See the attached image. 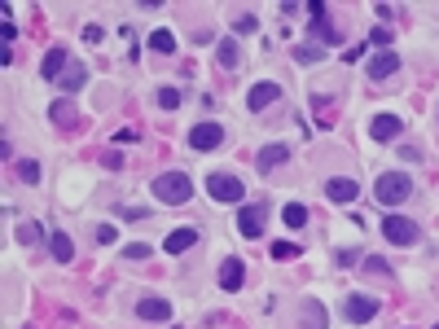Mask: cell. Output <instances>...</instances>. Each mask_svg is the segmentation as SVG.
Wrapping results in <instances>:
<instances>
[{"instance_id":"1","label":"cell","mask_w":439,"mask_h":329,"mask_svg":"<svg viewBox=\"0 0 439 329\" xmlns=\"http://www.w3.org/2000/svg\"><path fill=\"white\" fill-rule=\"evenodd\" d=\"M150 193L159 198V202H167V206H185L189 198H194V180H189L185 171H163V176H154Z\"/></svg>"},{"instance_id":"2","label":"cell","mask_w":439,"mask_h":329,"mask_svg":"<svg viewBox=\"0 0 439 329\" xmlns=\"http://www.w3.org/2000/svg\"><path fill=\"white\" fill-rule=\"evenodd\" d=\"M409 193H413V180H409L405 171H382V176L374 180V198H378L382 206H400Z\"/></svg>"},{"instance_id":"3","label":"cell","mask_w":439,"mask_h":329,"mask_svg":"<svg viewBox=\"0 0 439 329\" xmlns=\"http://www.w3.org/2000/svg\"><path fill=\"white\" fill-rule=\"evenodd\" d=\"M220 145H224V123L203 119V123L189 127V149L194 154H207V149H220Z\"/></svg>"},{"instance_id":"4","label":"cell","mask_w":439,"mask_h":329,"mask_svg":"<svg viewBox=\"0 0 439 329\" xmlns=\"http://www.w3.org/2000/svg\"><path fill=\"white\" fill-rule=\"evenodd\" d=\"M382 237H387L391 246H413V242L422 237V229L413 224L409 215H387V220H382Z\"/></svg>"},{"instance_id":"5","label":"cell","mask_w":439,"mask_h":329,"mask_svg":"<svg viewBox=\"0 0 439 329\" xmlns=\"http://www.w3.org/2000/svg\"><path fill=\"white\" fill-rule=\"evenodd\" d=\"M207 193L216 198V202H242V180L237 176H229V171H211L207 176Z\"/></svg>"},{"instance_id":"6","label":"cell","mask_w":439,"mask_h":329,"mask_svg":"<svg viewBox=\"0 0 439 329\" xmlns=\"http://www.w3.org/2000/svg\"><path fill=\"white\" fill-rule=\"evenodd\" d=\"M264 224H268V206L264 202H246L242 211H237V233H242V237H259V233H264Z\"/></svg>"},{"instance_id":"7","label":"cell","mask_w":439,"mask_h":329,"mask_svg":"<svg viewBox=\"0 0 439 329\" xmlns=\"http://www.w3.org/2000/svg\"><path fill=\"white\" fill-rule=\"evenodd\" d=\"M343 316H347L351 325H369L378 316V299L369 295H347V303H343Z\"/></svg>"},{"instance_id":"8","label":"cell","mask_w":439,"mask_h":329,"mask_svg":"<svg viewBox=\"0 0 439 329\" xmlns=\"http://www.w3.org/2000/svg\"><path fill=\"white\" fill-rule=\"evenodd\" d=\"M400 132H405V119L391 114V110H382V114H374V119H369V136L382 140V145H387V140H396Z\"/></svg>"},{"instance_id":"9","label":"cell","mask_w":439,"mask_h":329,"mask_svg":"<svg viewBox=\"0 0 439 329\" xmlns=\"http://www.w3.org/2000/svg\"><path fill=\"white\" fill-rule=\"evenodd\" d=\"M356 193H360V184H356L351 176H329V180H325V198H329V202H338V206L356 202Z\"/></svg>"},{"instance_id":"10","label":"cell","mask_w":439,"mask_h":329,"mask_svg":"<svg viewBox=\"0 0 439 329\" xmlns=\"http://www.w3.org/2000/svg\"><path fill=\"white\" fill-rule=\"evenodd\" d=\"M400 70V53L396 49H378L374 57H369V79L378 84V79H391Z\"/></svg>"},{"instance_id":"11","label":"cell","mask_w":439,"mask_h":329,"mask_svg":"<svg viewBox=\"0 0 439 329\" xmlns=\"http://www.w3.org/2000/svg\"><path fill=\"white\" fill-rule=\"evenodd\" d=\"M66 62H70V57H66V49H49V53H44V62H40V75L49 79V84H57V79H62L66 70H70Z\"/></svg>"},{"instance_id":"12","label":"cell","mask_w":439,"mask_h":329,"mask_svg":"<svg viewBox=\"0 0 439 329\" xmlns=\"http://www.w3.org/2000/svg\"><path fill=\"white\" fill-rule=\"evenodd\" d=\"M194 242H198V229H194V224H185V229H172L167 237H163V251H167V255H185Z\"/></svg>"},{"instance_id":"13","label":"cell","mask_w":439,"mask_h":329,"mask_svg":"<svg viewBox=\"0 0 439 329\" xmlns=\"http://www.w3.org/2000/svg\"><path fill=\"white\" fill-rule=\"evenodd\" d=\"M242 277H246L242 259H233V255H229V259L220 264V290H229V295H233V290H242Z\"/></svg>"},{"instance_id":"14","label":"cell","mask_w":439,"mask_h":329,"mask_svg":"<svg viewBox=\"0 0 439 329\" xmlns=\"http://www.w3.org/2000/svg\"><path fill=\"white\" fill-rule=\"evenodd\" d=\"M281 97V88L272 84V79H264V84H255L251 92H246V105H251V110H264V105H272Z\"/></svg>"},{"instance_id":"15","label":"cell","mask_w":439,"mask_h":329,"mask_svg":"<svg viewBox=\"0 0 439 329\" xmlns=\"http://www.w3.org/2000/svg\"><path fill=\"white\" fill-rule=\"evenodd\" d=\"M49 255H53L57 264H70V259H75V242H70L62 229H53L49 233Z\"/></svg>"},{"instance_id":"16","label":"cell","mask_w":439,"mask_h":329,"mask_svg":"<svg viewBox=\"0 0 439 329\" xmlns=\"http://www.w3.org/2000/svg\"><path fill=\"white\" fill-rule=\"evenodd\" d=\"M136 316H141V321H167V316H172V303H167V299H141V303H136Z\"/></svg>"},{"instance_id":"17","label":"cell","mask_w":439,"mask_h":329,"mask_svg":"<svg viewBox=\"0 0 439 329\" xmlns=\"http://www.w3.org/2000/svg\"><path fill=\"white\" fill-rule=\"evenodd\" d=\"M286 158H290V149H286V145H264L255 162H259V171H272V167H281Z\"/></svg>"},{"instance_id":"18","label":"cell","mask_w":439,"mask_h":329,"mask_svg":"<svg viewBox=\"0 0 439 329\" xmlns=\"http://www.w3.org/2000/svg\"><path fill=\"white\" fill-rule=\"evenodd\" d=\"M84 84H88V66H79V62L70 66V70H66L62 79H57V88H62V92H79Z\"/></svg>"},{"instance_id":"19","label":"cell","mask_w":439,"mask_h":329,"mask_svg":"<svg viewBox=\"0 0 439 329\" xmlns=\"http://www.w3.org/2000/svg\"><path fill=\"white\" fill-rule=\"evenodd\" d=\"M281 220H286V229H303L307 224V206L303 202H286L281 206Z\"/></svg>"},{"instance_id":"20","label":"cell","mask_w":439,"mask_h":329,"mask_svg":"<svg viewBox=\"0 0 439 329\" xmlns=\"http://www.w3.org/2000/svg\"><path fill=\"white\" fill-rule=\"evenodd\" d=\"M150 49L159 53V57L176 53V35H172V31H154V35H150Z\"/></svg>"},{"instance_id":"21","label":"cell","mask_w":439,"mask_h":329,"mask_svg":"<svg viewBox=\"0 0 439 329\" xmlns=\"http://www.w3.org/2000/svg\"><path fill=\"white\" fill-rule=\"evenodd\" d=\"M49 114H53V119H57V123H62V127H70V123H75V119H79V110H75V101H53V110H49Z\"/></svg>"},{"instance_id":"22","label":"cell","mask_w":439,"mask_h":329,"mask_svg":"<svg viewBox=\"0 0 439 329\" xmlns=\"http://www.w3.org/2000/svg\"><path fill=\"white\" fill-rule=\"evenodd\" d=\"M312 31H316V40H321V44H329V49H334V44L343 40V35H338V27H334V22H312Z\"/></svg>"},{"instance_id":"23","label":"cell","mask_w":439,"mask_h":329,"mask_svg":"<svg viewBox=\"0 0 439 329\" xmlns=\"http://www.w3.org/2000/svg\"><path fill=\"white\" fill-rule=\"evenodd\" d=\"M321 57H325V49H316L312 40H303L299 49H294V62H321Z\"/></svg>"},{"instance_id":"24","label":"cell","mask_w":439,"mask_h":329,"mask_svg":"<svg viewBox=\"0 0 439 329\" xmlns=\"http://www.w3.org/2000/svg\"><path fill=\"white\" fill-rule=\"evenodd\" d=\"M18 176L27 184H40V162H35V158H18Z\"/></svg>"},{"instance_id":"25","label":"cell","mask_w":439,"mask_h":329,"mask_svg":"<svg viewBox=\"0 0 439 329\" xmlns=\"http://www.w3.org/2000/svg\"><path fill=\"white\" fill-rule=\"evenodd\" d=\"M216 57H220L224 70H233V66H237V44H233V40H220V53H216Z\"/></svg>"},{"instance_id":"26","label":"cell","mask_w":439,"mask_h":329,"mask_svg":"<svg viewBox=\"0 0 439 329\" xmlns=\"http://www.w3.org/2000/svg\"><path fill=\"white\" fill-rule=\"evenodd\" d=\"M154 101H159L163 110H176V105H181V92H176V88H159V92H154Z\"/></svg>"},{"instance_id":"27","label":"cell","mask_w":439,"mask_h":329,"mask_svg":"<svg viewBox=\"0 0 439 329\" xmlns=\"http://www.w3.org/2000/svg\"><path fill=\"white\" fill-rule=\"evenodd\" d=\"M272 259H299V246H290V242H272Z\"/></svg>"},{"instance_id":"28","label":"cell","mask_w":439,"mask_h":329,"mask_svg":"<svg viewBox=\"0 0 439 329\" xmlns=\"http://www.w3.org/2000/svg\"><path fill=\"white\" fill-rule=\"evenodd\" d=\"M40 237H44V233H40V224H22V229H18V242H22V246H35Z\"/></svg>"},{"instance_id":"29","label":"cell","mask_w":439,"mask_h":329,"mask_svg":"<svg viewBox=\"0 0 439 329\" xmlns=\"http://www.w3.org/2000/svg\"><path fill=\"white\" fill-rule=\"evenodd\" d=\"M150 255H154V251H150L145 242H132V246H123V259H150Z\"/></svg>"},{"instance_id":"30","label":"cell","mask_w":439,"mask_h":329,"mask_svg":"<svg viewBox=\"0 0 439 329\" xmlns=\"http://www.w3.org/2000/svg\"><path fill=\"white\" fill-rule=\"evenodd\" d=\"M114 211H119L123 220H150V211H145V206H114Z\"/></svg>"},{"instance_id":"31","label":"cell","mask_w":439,"mask_h":329,"mask_svg":"<svg viewBox=\"0 0 439 329\" xmlns=\"http://www.w3.org/2000/svg\"><path fill=\"white\" fill-rule=\"evenodd\" d=\"M307 18H312V22H325V0H307Z\"/></svg>"},{"instance_id":"32","label":"cell","mask_w":439,"mask_h":329,"mask_svg":"<svg viewBox=\"0 0 439 329\" xmlns=\"http://www.w3.org/2000/svg\"><path fill=\"white\" fill-rule=\"evenodd\" d=\"M114 237H119V229H114V224H101V229H97V242H101V246H110Z\"/></svg>"},{"instance_id":"33","label":"cell","mask_w":439,"mask_h":329,"mask_svg":"<svg viewBox=\"0 0 439 329\" xmlns=\"http://www.w3.org/2000/svg\"><path fill=\"white\" fill-rule=\"evenodd\" d=\"M369 44H378V49H387V44H391V31H387V27H378V31L369 35Z\"/></svg>"},{"instance_id":"34","label":"cell","mask_w":439,"mask_h":329,"mask_svg":"<svg viewBox=\"0 0 439 329\" xmlns=\"http://www.w3.org/2000/svg\"><path fill=\"white\" fill-rule=\"evenodd\" d=\"M84 40H88V44H101V27H92V22H88V27H84Z\"/></svg>"},{"instance_id":"35","label":"cell","mask_w":439,"mask_h":329,"mask_svg":"<svg viewBox=\"0 0 439 329\" xmlns=\"http://www.w3.org/2000/svg\"><path fill=\"white\" fill-rule=\"evenodd\" d=\"M365 49H369V44H356V49H347L343 57H347V62H360V57H365Z\"/></svg>"}]
</instances>
